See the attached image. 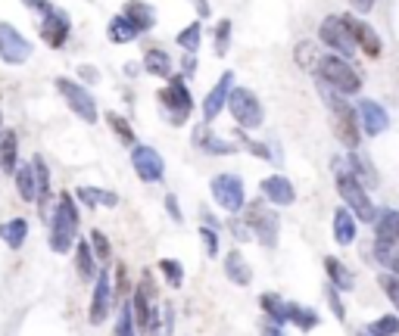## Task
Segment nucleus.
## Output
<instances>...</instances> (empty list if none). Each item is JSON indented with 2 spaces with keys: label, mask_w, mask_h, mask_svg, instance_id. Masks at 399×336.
Listing matches in <instances>:
<instances>
[{
  "label": "nucleus",
  "mask_w": 399,
  "mask_h": 336,
  "mask_svg": "<svg viewBox=\"0 0 399 336\" xmlns=\"http://www.w3.org/2000/svg\"><path fill=\"white\" fill-rule=\"evenodd\" d=\"M75 234H78V208H75L72 193H60V206L54 208V218H50L54 252H69L75 246Z\"/></svg>",
  "instance_id": "f03ea898"
},
{
  "label": "nucleus",
  "mask_w": 399,
  "mask_h": 336,
  "mask_svg": "<svg viewBox=\"0 0 399 336\" xmlns=\"http://www.w3.org/2000/svg\"><path fill=\"white\" fill-rule=\"evenodd\" d=\"M106 121H109V128L115 131V137H119L122 143H135V128H131V125L122 119V115L109 112V115H106Z\"/></svg>",
  "instance_id": "a19ab883"
},
{
  "label": "nucleus",
  "mask_w": 399,
  "mask_h": 336,
  "mask_svg": "<svg viewBox=\"0 0 399 336\" xmlns=\"http://www.w3.org/2000/svg\"><path fill=\"white\" fill-rule=\"evenodd\" d=\"M374 240L387 243V246H399V212L396 208H384L374 218Z\"/></svg>",
  "instance_id": "6ab92c4d"
},
{
  "label": "nucleus",
  "mask_w": 399,
  "mask_h": 336,
  "mask_svg": "<svg viewBox=\"0 0 399 336\" xmlns=\"http://www.w3.org/2000/svg\"><path fill=\"white\" fill-rule=\"evenodd\" d=\"M321 97H325L328 109H331L334 134H337V141L343 143V147L356 149L358 141H362V125H358V112H356V109H352L340 94H331L325 81H321Z\"/></svg>",
  "instance_id": "f257e3e1"
},
{
  "label": "nucleus",
  "mask_w": 399,
  "mask_h": 336,
  "mask_svg": "<svg viewBox=\"0 0 399 336\" xmlns=\"http://www.w3.org/2000/svg\"><path fill=\"white\" fill-rule=\"evenodd\" d=\"M200 40H203V25L194 22V25H187L178 34V47H184L187 53H196V50H200Z\"/></svg>",
  "instance_id": "e433bc0d"
},
{
  "label": "nucleus",
  "mask_w": 399,
  "mask_h": 336,
  "mask_svg": "<svg viewBox=\"0 0 399 336\" xmlns=\"http://www.w3.org/2000/svg\"><path fill=\"white\" fill-rule=\"evenodd\" d=\"M131 165H135L137 178H141L144 184H159V181H163V175H166L163 156L156 153L153 147H147V143L135 147V153H131Z\"/></svg>",
  "instance_id": "f8f14e48"
},
{
  "label": "nucleus",
  "mask_w": 399,
  "mask_h": 336,
  "mask_svg": "<svg viewBox=\"0 0 399 336\" xmlns=\"http://www.w3.org/2000/svg\"><path fill=\"white\" fill-rule=\"evenodd\" d=\"M200 240H203V246H206V256L216 259L218 256V237H216V230H212V228H200Z\"/></svg>",
  "instance_id": "49530a36"
},
{
  "label": "nucleus",
  "mask_w": 399,
  "mask_h": 336,
  "mask_svg": "<svg viewBox=\"0 0 399 336\" xmlns=\"http://www.w3.org/2000/svg\"><path fill=\"white\" fill-rule=\"evenodd\" d=\"M262 336H284V333H281V324H275V321L262 324Z\"/></svg>",
  "instance_id": "603ef678"
},
{
  "label": "nucleus",
  "mask_w": 399,
  "mask_h": 336,
  "mask_svg": "<svg viewBox=\"0 0 399 336\" xmlns=\"http://www.w3.org/2000/svg\"><path fill=\"white\" fill-rule=\"evenodd\" d=\"M109 309H113V280L100 271V277H97V283H94V296H91L88 321L94 324V327H100V324L106 321Z\"/></svg>",
  "instance_id": "2eb2a0df"
},
{
  "label": "nucleus",
  "mask_w": 399,
  "mask_h": 336,
  "mask_svg": "<svg viewBox=\"0 0 399 336\" xmlns=\"http://www.w3.org/2000/svg\"><path fill=\"white\" fill-rule=\"evenodd\" d=\"M325 293H328V302H331L334 317H337V321H343V317H346V309H343V302H340V296H337V287L331 283V287H328Z\"/></svg>",
  "instance_id": "de8ad7c7"
},
{
  "label": "nucleus",
  "mask_w": 399,
  "mask_h": 336,
  "mask_svg": "<svg viewBox=\"0 0 399 336\" xmlns=\"http://www.w3.org/2000/svg\"><path fill=\"white\" fill-rule=\"evenodd\" d=\"M19 168V137L16 131L0 134V175H16Z\"/></svg>",
  "instance_id": "412c9836"
},
{
  "label": "nucleus",
  "mask_w": 399,
  "mask_h": 336,
  "mask_svg": "<svg viewBox=\"0 0 399 336\" xmlns=\"http://www.w3.org/2000/svg\"><path fill=\"white\" fill-rule=\"evenodd\" d=\"M325 271H328V277H331V283L337 289H352L356 287V280H352V271L346 268L340 259H334V256H328L325 259Z\"/></svg>",
  "instance_id": "c756f323"
},
{
  "label": "nucleus",
  "mask_w": 399,
  "mask_h": 336,
  "mask_svg": "<svg viewBox=\"0 0 399 336\" xmlns=\"http://www.w3.org/2000/svg\"><path fill=\"white\" fill-rule=\"evenodd\" d=\"M150 296H153V287H150V271H144L141 287L135 289V299H131V311H135V321L141 330H159L156 327V311L150 305Z\"/></svg>",
  "instance_id": "ddd939ff"
},
{
  "label": "nucleus",
  "mask_w": 399,
  "mask_h": 336,
  "mask_svg": "<svg viewBox=\"0 0 399 336\" xmlns=\"http://www.w3.org/2000/svg\"><path fill=\"white\" fill-rule=\"evenodd\" d=\"M209 190H212V200H216L225 212H231V215L247 206L244 181H240L237 175H216V178H212V184H209Z\"/></svg>",
  "instance_id": "6e6552de"
},
{
  "label": "nucleus",
  "mask_w": 399,
  "mask_h": 336,
  "mask_svg": "<svg viewBox=\"0 0 399 336\" xmlns=\"http://www.w3.org/2000/svg\"><path fill=\"white\" fill-rule=\"evenodd\" d=\"M259 305H262V311L269 315V321L281 324V327L287 324V302H281V296H275V293H262V296H259Z\"/></svg>",
  "instance_id": "72a5a7b5"
},
{
  "label": "nucleus",
  "mask_w": 399,
  "mask_h": 336,
  "mask_svg": "<svg viewBox=\"0 0 399 336\" xmlns=\"http://www.w3.org/2000/svg\"><path fill=\"white\" fill-rule=\"evenodd\" d=\"M228 44H231V22L222 19L216 25V53L225 56V53H228Z\"/></svg>",
  "instance_id": "a18cd8bd"
},
{
  "label": "nucleus",
  "mask_w": 399,
  "mask_h": 336,
  "mask_svg": "<svg viewBox=\"0 0 399 336\" xmlns=\"http://www.w3.org/2000/svg\"><path fill=\"white\" fill-rule=\"evenodd\" d=\"M144 69L150 75H159V78H169L172 75V56L166 50H147L144 53Z\"/></svg>",
  "instance_id": "2f4dec72"
},
{
  "label": "nucleus",
  "mask_w": 399,
  "mask_h": 336,
  "mask_svg": "<svg viewBox=\"0 0 399 336\" xmlns=\"http://www.w3.org/2000/svg\"><path fill=\"white\" fill-rule=\"evenodd\" d=\"M115 296H125L128 293V271H125V265H115Z\"/></svg>",
  "instance_id": "09e8293b"
},
{
  "label": "nucleus",
  "mask_w": 399,
  "mask_h": 336,
  "mask_svg": "<svg viewBox=\"0 0 399 336\" xmlns=\"http://www.w3.org/2000/svg\"><path fill=\"white\" fill-rule=\"evenodd\" d=\"M166 208H169V215L175 218V221H181V208H178V200H175V193H169V196H166Z\"/></svg>",
  "instance_id": "8fccbe9b"
},
{
  "label": "nucleus",
  "mask_w": 399,
  "mask_h": 336,
  "mask_svg": "<svg viewBox=\"0 0 399 336\" xmlns=\"http://www.w3.org/2000/svg\"><path fill=\"white\" fill-rule=\"evenodd\" d=\"M75 265H78L82 280H97V256L91 243H75Z\"/></svg>",
  "instance_id": "bb28decb"
},
{
  "label": "nucleus",
  "mask_w": 399,
  "mask_h": 336,
  "mask_svg": "<svg viewBox=\"0 0 399 336\" xmlns=\"http://www.w3.org/2000/svg\"><path fill=\"white\" fill-rule=\"evenodd\" d=\"M340 19L346 22V28H350L352 40H356V47H362V53H365V56L378 60V56H380V38H378V32H374L368 22L356 19V16H340Z\"/></svg>",
  "instance_id": "4468645a"
},
{
  "label": "nucleus",
  "mask_w": 399,
  "mask_h": 336,
  "mask_svg": "<svg viewBox=\"0 0 399 336\" xmlns=\"http://www.w3.org/2000/svg\"><path fill=\"white\" fill-rule=\"evenodd\" d=\"M244 143H247V149H253V153L259 156V159H271V156H269V149H265L262 143H253V141H244Z\"/></svg>",
  "instance_id": "3c124183"
},
{
  "label": "nucleus",
  "mask_w": 399,
  "mask_h": 336,
  "mask_svg": "<svg viewBox=\"0 0 399 336\" xmlns=\"http://www.w3.org/2000/svg\"><path fill=\"white\" fill-rule=\"evenodd\" d=\"M41 38L47 40L50 47H62V44L69 40V16L60 13V10H50V13L44 16Z\"/></svg>",
  "instance_id": "f3484780"
},
{
  "label": "nucleus",
  "mask_w": 399,
  "mask_h": 336,
  "mask_svg": "<svg viewBox=\"0 0 399 336\" xmlns=\"http://www.w3.org/2000/svg\"><path fill=\"white\" fill-rule=\"evenodd\" d=\"M318 60H321V56H318L315 44H309V40H303V44H299V47H297V62H299V66H303V69H309V72H315Z\"/></svg>",
  "instance_id": "79ce46f5"
},
{
  "label": "nucleus",
  "mask_w": 399,
  "mask_h": 336,
  "mask_svg": "<svg viewBox=\"0 0 399 336\" xmlns=\"http://www.w3.org/2000/svg\"><path fill=\"white\" fill-rule=\"evenodd\" d=\"M378 283H380V289H384L387 296H390V302L399 309V277L393 274V271H390V274H387V271H384V274L378 277Z\"/></svg>",
  "instance_id": "c03bdc74"
},
{
  "label": "nucleus",
  "mask_w": 399,
  "mask_h": 336,
  "mask_svg": "<svg viewBox=\"0 0 399 336\" xmlns=\"http://www.w3.org/2000/svg\"><path fill=\"white\" fill-rule=\"evenodd\" d=\"M231 230H234V237L237 240H250V230H247V224H231Z\"/></svg>",
  "instance_id": "864d4df0"
},
{
  "label": "nucleus",
  "mask_w": 399,
  "mask_h": 336,
  "mask_svg": "<svg viewBox=\"0 0 399 336\" xmlns=\"http://www.w3.org/2000/svg\"><path fill=\"white\" fill-rule=\"evenodd\" d=\"M358 115H362V128H365V134L374 137V134H380V131L387 128V112L374 100L358 103Z\"/></svg>",
  "instance_id": "5701e85b"
},
{
  "label": "nucleus",
  "mask_w": 399,
  "mask_h": 336,
  "mask_svg": "<svg viewBox=\"0 0 399 336\" xmlns=\"http://www.w3.org/2000/svg\"><path fill=\"white\" fill-rule=\"evenodd\" d=\"M231 88H234V72H225L222 78H218V84L209 91V94H206V100H203V119H206V121H212V119H216V115L225 109Z\"/></svg>",
  "instance_id": "dca6fc26"
},
{
  "label": "nucleus",
  "mask_w": 399,
  "mask_h": 336,
  "mask_svg": "<svg viewBox=\"0 0 399 336\" xmlns=\"http://www.w3.org/2000/svg\"><path fill=\"white\" fill-rule=\"evenodd\" d=\"M358 336H372V333H368V330H362V333H358Z\"/></svg>",
  "instance_id": "13d9d810"
},
{
  "label": "nucleus",
  "mask_w": 399,
  "mask_h": 336,
  "mask_svg": "<svg viewBox=\"0 0 399 336\" xmlns=\"http://www.w3.org/2000/svg\"><path fill=\"white\" fill-rule=\"evenodd\" d=\"M315 72H318V78L325 81L331 91H337V94H358V91H362V78H358V72L343 60V56H321Z\"/></svg>",
  "instance_id": "20e7f679"
},
{
  "label": "nucleus",
  "mask_w": 399,
  "mask_h": 336,
  "mask_svg": "<svg viewBox=\"0 0 399 336\" xmlns=\"http://www.w3.org/2000/svg\"><path fill=\"white\" fill-rule=\"evenodd\" d=\"M350 3L358 10V13H368V10L374 7V0H350Z\"/></svg>",
  "instance_id": "5fc2aeb1"
},
{
  "label": "nucleus",
  "mask_w": 399,
  "mask_h": 336,
  "mask_svg": "<svg viewBox=\"0 0 399 336\" xmlns=\"http://www.w3.org/2000/svg\"><path fill=\"white\" fill-rule=\"evenodd\" d=\"M91 249H94V256L100 259V262H109L113 259V246H109V237L103 234V230H91Z\"/></svg>",
  "instance_id": "ea45409f"
},
{
  "label": "nucleus",
  "mask_w": 399,
  "mask_h": 336,
  "mask_svg": "<svg viewBox=\"0 0 399 336\" xmlns=\"http://www.w3.org/2000/svg\"><path fill=\"white\" fill-rule=\"evenodd\" d=\"M225 277H228L231 283H237V287H250L253 283V268L247 265V259L240 256L237 249L225 252Z\"/></svg>",
  "instance_id": "aec40b11"
},
{
  "label": "nucleus",
  "mask_w": 399,
  "mask_h": 336,
  "mask_svg": "<svg viewBox=\"0 0 399 336\" xmlns=\"http://www.w3.org/2000/svg\"><path fill=\"white\" fill-rule=\"evenodd\" d=\"M0 125H3V115H0Z\"/></svg>",
  "instance_id": "bf43d9fd"
},
{
  "label": "nucleus",
  "mask_w": 399,
  "mask_h": 336,
  "mask_svg": "<svg viewBox=\"0 0 399 336\" xmlns=\"http://www.w3.org/2000/svg\"><path fill=\"white\" fill-rule=\"evenodd\" d=\"M244 208H247V228L253 230V237H256L265 249H275L277 246V228H281L275 208H269L265 202H250V206H244Z\"/></svg>",
  "instance_id": "39448f33"
},
{
  "label": "nucleus",
  "mask_w": 399,
  "mask_h": 336,
  "mask_svg": "<svg viewBox=\"0 0 399 336\" xmlns=\"http://www.w3.org/2000/svg\"><path fill=\"white\" fill-rule=\"evenodd\" d=\"M28 56H32V44L16 32V25L0 22V60L10 66H22V62H28Z\"/></svg>",
  "instance_id": "9d476101"
},
{
  "label": "nucleus",
  "mask_w": 399,
  "mask_h": 336,
  "mask_svg": "<svg viewBox=\"0 0 399 336\" xmlns=\"http://www.w3.org/2000/svg\"><path fill=\"white\" fill-rule=\"evenodd\" d=\"M106 34H109V40H113V44H131V40H135L141 32H137V28L131 25L125 16H115V19L109 22Z\"/></svg>",
  "instance_id": "473e14b6"
},
{
  "label": "nucleus",
  "mask_w": 399,
  "mask_h": 336,
  "mask_svg": "<svg viewBox=\"0 0 399 336\" xmlns=\"http://www.w3.org/2000/svg\"><path fill=\"white\" fill-rule=\"evenodd\" d=\"M374 259H378L387 271H393V274L399 277V249L396 246H387V243L374 240Z\"/></svg>",
  "instance_id": "c9c22d12"
},
{
  "label": "nucleus",
  "mask_w": 399,
  "mask_h": 336,
  "mask_svg": "<svg viewBox=\"0 0 399 336\" xmlns=\"http://www.w3.org/2000/svg\"><path fill=\"white\" fill-rule=\"evenodd\" d=\"M350 171L356 175V181H362L365 187H378V171H374L372 162H368L362 153H352L350 156Z\"/></svg>",
  "instance_id": "7c9ffc66"
},
{
  "label": "nucleus",
  "mask_w": 399,
  "mask_h": 336,
  "mask_svg": "<svg viewBox=\"0 0 399 336\" xmlns=\"http://www.w3.org/2000/svg\"><path fill=\"white\" fill-rule=\"evenodd\" d=\"M334 240L340 246H350L356 240V215H352L350 208H337L334 212Z\"/></svg>",
  "instance_id": "b1692460"
},
{
  "label": "nucleus",
  "mask_w": 399,
  "mask_h": 336,
  "mask_svg": "<svg viewBox=\"0 0 399 336\" xmlns=\"http://www.w3.org/2000/svg\"><path fill=\"white\" fill-rule=\"evenodd\" d=\"M262 196L269 202H275V206H293L297 190H293V184L287 181L284 175H271V178L262 181Z\"/></svg>",
  "instance_id": "a211bd4d"
},
{
  "label": "nucleus",
  "mask_w": 399,
  "mask_h": 336,
  "mask_svg": "<svg viewBox=\"0 0 399 336\" xmlns=\"http://www.w3.org/2000/svg\"><path fill=\"white\" fill-rule=\"evenodd\" d=\"M115 336H137V333H135V311H131V302H125V305H122V311H119Z\"/></svg>",
  "instance_id": "37998d69"
},
{
  "label": "nucleus",
  "mask_w": 399,
  "mask_h": 336,
  "mask_svg": "<svg viewBox=\"0 0 399 336\" xmlns=\"http://www.w3.org/2000/svg\"><path fill=\"white\" fill-rule=\"evenodd\" d=\"M122 16L137 28V32H147V28H153V22H156L153 10H150L147 3H141V0H128V3H125V13H122Z\"/></svg>",
  "instance_id": "a878e982"
},
{
  "label": "nucleus",
  "mask_w": 399,
  "mask_h": 336,
  "mask_svg": "<svg viewBox=\"0 0 399 336\" xmlns=\"http://www.w3.org/2000/svg\"><path fill=\"white\" fill-rule=\"evenodd\" d=\"M34 178H38V206H41V218L50 221V168L41 156H34Z\"/></svg>",
  "instance_id": "4be33fe9"
},
{
  "label": "nucleus",
  "mask_w": 399,
  "mask_h": 336,
  "mask_svg": "<svg viewBox=\"0 0 399 336\" xmlns=\"http://www.w3.org/2000/svg\"><path fill=\"white\" fill-rule=\"evenodd\" d=\"M365 330L372 336H399V317L396 315H384V317H378L374 324H368Z\"/></svg>",
  "instance_id": "4c0bfd02"
},
{
  "label": "nucleus",
  "mask_w": 399,
  "mask_h": 336,
  "mask_svg": "<svg viewBox=\"0 0 399 336\" xmlns=\"http://www.w3.org/2000/svg\"><path fill=\"white\" fill-rule=\"evenodd\" d=\"M287 321L297 324L299 330H312V327H318V315H315V311L303 309V305H297V302H287Z\"/></svg>",
  "instance_id": "f704fd0d"
},
{
  "label": "nucleus",
  "mask_w": 399,
  "mask_h": 336,
  "mask_svg": "<svg viewBox=\"0 0 399 336\" xmlns=\"http://www.w3.org/2000/svg\"><path fill=\"white\" fill-rule=\"evenodd\" d=\"M225 106H228V112L234 115V121L240 128H259V125H262V103H259V97L253 94V91L231 88Z\"/></svg>",
  "instance_id": "423d86ee"
},
{
  "label": "nucleus",
  "mask_w": 399,
  "mask_h": 336,
  "mask_svg": "<svg viewBox=\"0 0 399 336\" xmlns=\"http://www.w3.org/2000/svg\"><path fill=\"white\" fill-rule=\"evenodd\" d=\"M159 103H163L166 112H169V121L184 125V121H187V115H190V109H194V97H190L184 78H172L169 88L159 91Z\"/></svg>",
  "instance_id": "0eeeda50"
},
{
  "label": "nucleus",
  "mask_w": 399,
  "mask_h": 336,
  "mask_svg": "<svg viewBox=\"0 0 399 336\" xmlns=\"http://www.w3.org/2000/svg\"><path fill=\"white\" fill-rule=\"evenodd\" d=\"M16 190H19V196L25 202L38 200V178H34V165H19L16 168Z\"/></svg>",
  "instance_id": "cd10ccee"
},
{
  "label": "nucleus",
  "mask_w": 399,
  "mask_h": 336,
  "mask_svg": "<svg viewBox=\"0 0 399 336\" xmlns=\"http://www.w3.org/2000/svg\"><path fill=\"white\" fill-rule=\"evenodd\" d=\"M56 88H60V94L69 100V106L75 109L78 119H84L88 125H94L97 121V103L82 84H75V81H69V78H56Z\"/></svg>",
  "instance_id": "9b49d317"
},
{
  "label": "nucleus",
  "mask_w": 399,
  "mask_h": 336,
  "mask_svg": "<svg viewBox=\"0 0 399 336\" xmlns=\"http://www.w3.org/2000/svg\"><path fill=\"white\" fill-rule=\"evenodd\" d=\"M82 75H84V78H97V72H94L91 66H84V69H82Z\"/></svg>",
  "instance_id": "4d7b16f0"
},
{
  "label": "nucleus",
  "mask_w": 399,
  "mask_h": 336,
  "mask_svg": "<svg viewBox=\"0 0 399 336\" xmlns=\"http://www.w3.org/2000/svg\"><path fill=\"white\" fill-rule=\"evenodd\" d=\"M78 202H84V206L91 208H115L119 206V196L113 193V190H100V187H78Z\"/></svg>",
  "instance_id": "393cba45"
},
{
  "label": "nucleus",
  "mask_w": 399,
  "mask_h": 336,
  "mask_svg": "<svg viewBox=\"0 0 399 336\" xmlns=\"http://www.w3.org/2000/svg\"><path fill=\"white\" fill-rule=\"evenodd\" d=\"M318 38L325 40L337 56H352V53H356V40H352L350 28H346V22L340 19V16H328V19L321 22V28H318Z\"/></svg>",
  "instance_id": "1a4fd4ad"
},
{
  "label": "nucleus",
  "mask_w": 399,
  "mask_h": 336,
  "mask_svg": "<svg viewBox=\"0 0 399 336\" xmlns=\"http://www.w3.org/2000/svg\"><path fill=\"white\" fill-rule=\"evenodd\" d=\"M28 237V221L25 218H13V221H3L0 224V240L7 243L10 249H19Z\"/></svg>",
  "instance_id": "c85d7f7f"
},
{
  "label": "nucleus",
  "mask_w": 399,
  "mask_h": 336,
  "mask_svg": "<svg viewBox=\"0 0 399 336\" xmlns=\"http://www.w3.org/2000/svg\"><path fill=\"white\" fill-rule=\"evenodd\" d=\"M334 171H337V193L343 196V202L350 206V212L358 218V221L372 224L374 218H378V208H374V202L368 200L362 181H356V175H352L350 168L337 165V162H334Z\"/></svg>",
  "instance_id": "7ed1b4c3"
},
{
  "label": "nucleus",
  "mask_w": 399,
  "mask_h": 336,
  "mask_svg": "<svg viewBox=\"0 0 399 336\" xmlns=\"http://www.w3.org/2000/svg\"><path fill=\"white\" fill-rule=\"evenodd\" d=\"M159 271L166 274V283H169V287L178 289L184 283V265L175 262V259H163V262H159Z\"/></svg>",
  "instance_id": "58836bf2"
},
{
  "label": "nucleus",
  "mask_w": 399,
  "mask_h": 336,
  "mask_svg": "<svg viewBox=\"0 0 399 336\" xmlns=\"http://www.w3.org/2000/svg\"><path fill=\"white\" fill-rule=\"evenodd\" d=\"M196 13H200V16H209V7H206V0H196Z\"/></svg>",
  "instance_id": "6e6d98bb"
}]
</instances>
